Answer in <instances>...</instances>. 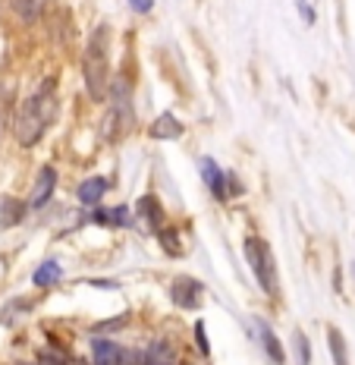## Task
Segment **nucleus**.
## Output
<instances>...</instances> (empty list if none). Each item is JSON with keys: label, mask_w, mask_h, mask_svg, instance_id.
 Returning <instances> with one entry per match:
<instances>
[{"label": "nucleus", "mask_w": 355, "mask_h": 365, "mask_svg": "<svg viewBox=\"0 0 355 365\" xmlns=\"http://www.w3.org/2000/svg\"><path fill=\"white\" fill-rule=\"evenodd\" d=\"M44 6H48V0H10V10L16 13V19L22 22V26L35 22L44 13Z\"/></svg>", "instance_id": "nucleus-16"}, {"label": "nucleus", "mask_w": 355, "mask_h": 365, "mask_svg": "<svg viewBox=\"0 0 355 365\" xmlns=\"http://www.w3.org/2000/svg\"><path fill=\"white\" fill-rule=\"evenodd\" d=\"M252 328H255V337H258L261 349L267 353V359L274 362V365H286V349H283V344H280V334L270 328V324L264 322L261 315L252 318Z\"/></svg>", "instance_id": "nucleus-7"}, {"label": "nucleus", "mask_w": 355, "mask_h": 365, "mask_svg": "<svg viewBox=\"0 0 355 365\" xmlns=\"http://www.w3.org/2000/svg\"><path fill=\"white\" fill-rule=\"evenodd\" d=\"M299 16H302V22L305 26H314L318 22V13H314V0H299Z\"/></svg>", "instance_id": "nucleus-21"}, {"label": "nucleus", "mask_w": 355, "mask_h": 365, "mask_svg": "<svg viewBox=\"0 0 355 365\" xmlns=\"http://www.w3.org/2000/svg\"><path fill=\"white\" fill-rule=\"evenodd\" d=\"M198 173H201V180H205L208 192L214 195L217 202H226V199H230V195H226V170H221V167H217L214 158L201 155V158H198Z\"/></svg>", "instance_id": "nucleus-9"}, {"label": "nucleus", "mask_w": 355, "mask_h": 365, "mask_svg": "<svg viewBox=\"0 0 355 365\" xmlns=\"http://www.w3.org/2000/svg\"><path fill=\"white\" fill-rule=\"evenodd\" d=\"M54 192H57V170H54V164H44L41 170H38V177H35L32 195L26 199L28 211H41L44 205L54 199Z\"/></svg>", "instance_id": "nucleus-6"}, {"label": "nucleus", "mask_w": 355, "mask_h": 365, "mask_svg": "<svg viewBox=\"0 0 355 365\" xmlns=\"http://www.w3.org/2000/svg\"><path fill=\"white\" fill-rule=\"evenodd\" d=\"M245 262H248V271L255 274V284L261 287L264 296L277 299L280 296V277H277V258H274V249L267 246V240L261 237H245Z\"/></svg>", "instance_id": "nucleus-3"}, {"label": "nucleus", "mask_w": 355, "mask_h": 365, "mask_svg": "<svg viewBox=\"0 0 355 365\" xmlns=\"http://www.w3.org/2000/svg\"><path fill=\"white\" fill-rule=\"evenodd\" d=\"M126 322H129V315H120V318H113V322H104V324H97V328H95V334H107V331H117V328H123V324Z\"/></svg>", "instance_id": "nucleus-24"}, {"label": "nucleus", "mask_w": 355, "mask_h": 365, "mask_svg": "<svg viewBox=\"0 0 355 365\" xmlns=\"http://www.w3.org/2000/svg\"><path fill=\"white\" fill-rule=\"evenodd\" d=\"M135 224V211L129 208V205H113L110 208V227H132Z\"/></svg>", "instance_id": "nucleus-20"}, {"label": "nucleus", "mask_w": 355, "mask_h": 365, "mask_svg": "<svg viewBox=\"0 0 355 365\" xmlns=\"http://www.w3.org/2000/svg\"><path fill=\"white\" fill-rule=\"evenodd\" d=\"M54 120H57V79H44L16 110V123H13L16 142L22 148L38 145L44 129L54 123Z\"/></svg>", "instance_id": "nucleus-1"}, {"label": "nucleus", "mask_w": 355, "mask_h": 365, "mask_svg": "<svg viewBox=\"0 0 355 365\" xmlns=\"http://www.w3.org/2000/svg\"><path fill=\"white\" fill-rule=\"evenodd\" d=\"M28 215V205L22 199H13V195H4L0 199V227L4 230H13V227H19L22 220Z\"/></svg>", "instance_id": "nucleus-14"}, {"label": "nucleus", "mask_w": 355, "mask_h": 365, "mask_svg": "<svg viewBox=\"0 0 355 365\" xmlns=\"http://www.w3.org/2000/svg\"><path fill=\"white\" fill-rule=\"evenodd\" d=\"M60 277H63V264H60L57 258H44L32 274V284L38 290H51L54 284H60Z\"/></svg>", "instance_id": "nucleus-15"}, {"label": "nucleus", "mask_w": 355, "mask_h": 365, "mask_svg": "<svg viewBox=\"0 0 355 365\" xmlns=\"http://www.w3.org/2000/svg\"><path fill=\"white\" fill-rule=\"evenodd\" d=\"M170 299H173V306L183 309V312H198L201 299H205V284L179 274V277L170 280Z\"/></svg>", "instance_id": "nucleus-5"}, {"label": "nucleus", "mask_w": 355, "mask_h": 365, "mask_svg": "<svg viewBox=\"0 0 355 365\" xmlns=\"http://www.w3.org/2000/svg\"><path fill=\"white\" fill-rule=\"evenodd\" d=\"M195 344H198L201 349V356H211V344H208V328H205V322H195Z\"/></svg>", "instance_id": "nucleus-22"}, {"label": "nucleus", "mask_w": 355, "mask_h": 365, "mask_svg": "<svg viewBox=\"0 0 355 365\" xmlns=\"http://www.w3.org/2000/svg\"><path fill=\"white\" fill-rule=\"evenodd\" d=\"M183 133H186L183 120H179L173 110L157 113V117L151 120V126H148L151 139H161V142H176V139H183Z\"/></svg>", "instance_id": "nucleus-10"}, {"label": "nucleus", "mask_w": 355, "mask_h": 365, "mask_svg": "<svg viewBox=\"0 0 355 365\" xmlns=\"http://www.w3.org/2000/svg\"><path fill=\"white\" fill-rule=\"evenodd\" d=\"M292 359H296V365H312V344L302 331L292 334Z\"/></svg>", "instance_id": "nucleus-19"}, {"label": "nucleus", "mask_w": 355, "mask_h": 365, "mask_svg": "<svg viewBox=\"0 0 355 365\" xmlns=\"http://www.w3.org/2000/svg\"><path fill=\"white\" fill-rule=\"evenodd\" d=\"M123 349L117 340L107 337H95L92 340V365H120L123 362Z\"/></svg>", "instance_id": "nucleus-12"}, {"label": "nucleus", "mask_w": 355, "mask_h": 365, "mask_svg": "<svg viewBox=\"0 0 355 365\" xmlns=\"http://www.w3.org/2000/svg\"><path fill=\"white\" fill-rule=\"evenodd\" d=\"M107 101H110V113H107V126L117 129V135L129 133L135 123V113H132V82L126 79L123 73L117 79H110L107 88Z\"/></svg>", "instance_id": "nucleus-4"}, {"label": "nucleus", "mask_w": 355, "mask_h": 365, "mask_svg": "<svg viewBox=\"0 0 355 365\" xmlns=\"http://www.w3.org/2000/svg\"><path fill=\"white\" fill-rule=\"evenodd\" d=\"M82 79H85L88 98L97 104H104L110 88V26H97L85 41L82 51Z\"/></svg>", "instance_id": "nucleus-2"}, {"label": "nucleus", "mask_w": 355, "mask_h": 365, "mask_svg": "<svg viewBox=\"0 0 355 365\" xmlns=\"http://www.w3.org/2000/svg\"><path fill=\"white\" fill-rule=\"evenodd\" d=\"M327 346H330V359H334V365H349V346H346V337H343L339 328H334V324L327 328Z\"/></svg>", "instance_id": "nucleus-17"}, {"label": "nucleus", "mask_w": 355, "mask_h": 365, "mask_svg": "<svg viewBox=\"0 0 355 365\" xmlns=\"http://www.w3.org/2000/svg\"><path fill=\"white\" fill-rule=\"evenodd\" d=\"M107 189H110V180L107 177H88L85 182H79V189H75V199H79V205H85V208H95V205L104 202Z\"/></svg>", "instance_id": "nucleus-11"}, {"label": "nucleus", "mask_w": 355, "mask_h": 365, "mask_svg": "<svg viewBox=\"0 0 355 365\" xmlns=\"http://www.w3.org/2000/svg\"><path fill=\"white\" fill-rule=\"evenodd\" d=\"M19 365H35V362H19Z\"/></svg>", "instance_id": "nucleus-27"}, {"label": "nucleus", "mask_w": 355, "mask_h": 365, "mask_svg": "<svg viewBox=\"0 0 355 365\" xmlns=\"http://www.w3.org/2000/svg\"><path fill=\"white\" fill-rule=\"evenodd\" d=\"M92 220L97 227H110V208H97L95 205V211H92Z\"/></svg>", "instance_id": "nucleus-25"}, {"label": "nucleus", "mask_w": 355, "mask_h": 365, "mask_svg": "<svg viewBox=\"0 0 355 365\" xmlns=\"http://www.w3.org/2000/svg\"><path fill=\"white\" fill-rule=\"evenodd\" d=\"M120 365H145V349H123V362Z\"/></svg>", "instance_id": "nucleus-23"}, {"label": "nucleus", "mask_w": 355, "mask_h": 365, "mask_svg": "<svg viewBox=\"0 0 355 365\" xmlns=\"http://www.w3.org/2000/svg\"><path fill=\"white\" fill-rule=\"evenodd\" d=\"M157 242H161V249H164V255H170V258H179L183 255V240H179V230L176 227H167L164 224L161 230L154 233Z\"/></svg>", "instance_id": "nucleus-18"}, {"label": "nucleus", "mask_w": 355, "mask_h": 365, "mask_svg": "<svg viewBox=\"0 0 355 365\" xmlns=\"http://www.w3.org/2000/svg\"><path fill=\"white\" fill-rule=\"evenodd\" d=\"M129 6L139 16H145V13H151V6H154V0H129Z\"/></svg>", "instance_id": "nucleus-26"}, {"label": "nucleus", "mask_w": 355, "mask_h": 365, "mask_svg": "<svg viewBox=\"0 0 355 365\" xmlns=\"http://www.w3.org/2000/svg\"><path fill=\"white\" fill-rule=\"evenodd\" d=\"M132 211H135V217L145 224L148 233H157L164 224H167V215H164V205H161L157 195H142V199L135 202Z\"/></svg>", "instance_id": "nucleus-8"}, {"label": "nucleus", "mask_w": 355, "mask_h": 365, "mask_svg": "<svg viewBox=\"0 0 355 365\" xmlns=\"http://www.w3.org/2000/svg\"><path fill=\"white\" fill-rule=\"evenodd\" d=\"M145 365H179V353L167 337H157L145 346Z\"/></svg>", "instance_id": "nucleus-13"}]
</instances>
